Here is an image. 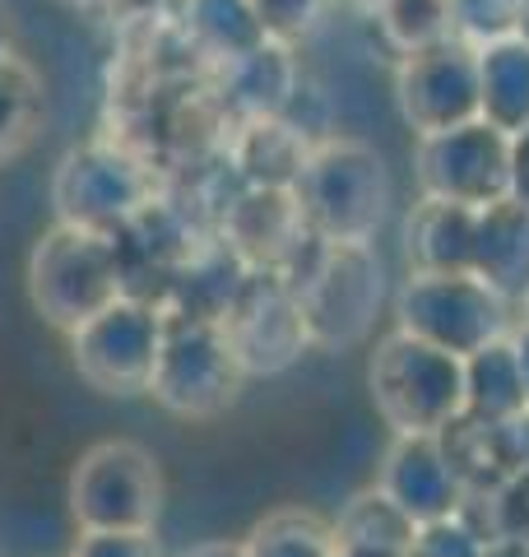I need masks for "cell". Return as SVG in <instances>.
<instances>
[{
    "label": "cell",
    "instance_id": "obj_10",
    "mask_svg": "<svg viewBox=\"0 0 529 557\" xmlns=\"http://www.w3.org/2000/svg\"><path fill=\"white\" fill-rule=\"evenodd\" d=\"M223 335L233 344L246 376H274L297 362L311 344L303 302L279 270H246L233 307L223 317Z\"/></svg>",
    "mask_w": 529,
    "mask_h": 557
},
{
    "label": "cell",
    "instance_id": "obj_14",
    "mask_svg": "<svg viewBox=\"0 0 529 557\" xmlns=\"http://www.w3.org/2000/svg\"><path fill=\"white\" fill-rule=\"evenodd\" d=\"M307 214L293 190H251L227 205L223 214V247L233 251L246 270H284L288 260L307 247Z\"/></svg>",
    "mask_w": 529,
    "mask_h": 557
},
{
    "label": "cell",
    "instance_id": "obj_37",
    "mask_svg": "<svg viewBox=\"0 0 529 557\" xmlns=\"http://www.w3.org/2000/svg\"><path fill=\"white\" fill-rule=\"evenodd\" d=\"M65 5H108V0H65Z\"/></svg>",
    "mask_w": 529,
    "mask_h": 557
},
{
    "label": "cell",
    "instance_id": "obj_26",
    "mask_svg": "<svg viewBox=\"0 0 529 557\" xmlns=\"http://www.w3.org/2000/svg\"><path fill=\"white\" fill-rule=\"evenodd\" d=\"M516 5L520 0H446V24L473 38L502 42L516 33Z\"/></svg>",
    "mask_w": 529,
    "mask_h": 557
},
{
    "label": "cell",
    "instance_id": "obj_16",
    "mask_svg": "<svg viewBox=\"0 0 529 557\" xmlns=\"http://www.w3.org/2000/svg\"><path fill=\"white\" fill-rule=\"evenodd\" d=\"M473 274L497 298H529V209L516 200H497L479 214V247Z\"/></svg>",
    "mask_w": 529,
    "mask_h": 557
},
{
    "label": "cell",
    "instance_id": "obj_6",
    "mask_svg": "<svg viewBox=\"0 0 529 557\" xmlns=\"http://www.w3.org/2000/svg\"><path fill=\"white\" fill-rule=\"evenodd\" d=\"M51 205H57V223L116 233L153 205V177L131 149L94 139L61 159L51 177Z\"/></svg>",
    "mask_w": 529,
    "mask_h": 557
},
{
    "label": "cell",
    "instance_id": "obj_1",
    "mask_svg": "<svg viewBox=\"0 0 529 557\" xmlns=\"http://www.w3.org/2000/svg\"><path fill=\"white\" fill-rule=\"evenodd\" d=\"M377 413L395 437H441L465 418V358L391 330L367 362Z\"/></svg>",
    "mask_w": 529,
    "mask_h": 557
},
{
    "label": "cell",
    "instance_id": "obj_12",
    "mask_svg": "<svg viewBox=\"0 0 529 557\" xmlns=\"http://www.w3.org/2000/svg\"><path fill=\"white\" fill-rule=\"evenodd\" d=\"M399 108L418 139L479 121V57L460 42L409 51L399 70Z\"/></svg>",
    "mask_w": 529,
    "mask_h": 557
},
{
    "label": "cell",
    "instance_id": "obj_18",
    "mask_svg": "<svg viewBox=\"0 0 529 557\" xmlns=\"http://www.w3.org/2000/svg\"><path fill=\"white\" fill-rule=\"evenodd\" d=\"M242 278H246V265L227 247L196 251L186 265H176L172 284H168V298H163V311L176 321L223 325L227 307H233L237 288H242Z\"/></svg>",
    "mask_w": 529,
    "mask_h": 557
},
{
    "label": "cell",
    "instance_id": "obj_35",
    "mask_svg": "<svg viewBox=\"0 0 529 557\" xmlns=\"http://www.w3.org/2000/svg\"><path fill=\"white\" fill-rule=\"evenodd\" d=\"M516 38L529 42V0H520V5H516Z\"/></svg>",
    "mask_w": 529,
    "mask_h": 557
},
{
    "label": "cell",
    "instance_id": "obj_13",
    "mask_svg": "<svg viewBox=\"0 0 529 557\" xmlns=\"http://www.w3.org/2000/svg\"><path fill=\"white\" fill-rule=\"evenodd\" d=\"M377 487L418 530L436 525V520H455L465 511V493H469L441 437H395Z\"/></svg>",
    "mask_w": 529,
    "mask_h": 557
},
{
    "label": "cell",
    "instance_id": "obj_15",
    "mask_svg": "<svg viewBox=\"0 0 529 557\" xmlns=\"http://www.w3.org/2000/svg\"><path fill=\"white\" fill-rule=\"evenodd\" d=\"M479 214L483 209H465L451 200H428L404 223V242H409L414 274H473V247H479Z\"/></svg>",
    "mask_w": 529,
    "mask_h": 557
},
{
    "label": "cell",
    "instance_id": "obj_30",
    "mask_svg": "<svg viewBox=\"0 0 529 557\" xmlns=\"http://www.w3.org/2000/svg\"><path fill=\"white\" fill-rule=\"evenodd\" d=\"M510 200L529 209V131L510 139Z\"/></svg>",
    "mask_w": 529,
    "mask_h": 557
},
{
    "label": "cell",
    "instance_id": "obj_27",
    "mask_svg": "<svg viewBox=\"0 0 529 557\" xmlns=\"http://www.w3.org/2000/svg\"><path fill=\"white\" fill-rule=\"evenodd\" d=\"M409 557H488V534L469 530L460 516L455 520H436V525H422Z\"/></svg>",
    "mask_w": 529,
    "mask_h": 557
},
{
    "label": "cell",
    "instance_id": "obj_34",
    "mask_svg": "<svg viewBox=\"0 0 529 557\" xmlns=\"http://www.w3.org/2000/svg\"><path fill=\"white\" fill-rule=\"evenodd\" d=\"M190 557H246V548H237V544H205V548H196Z\"/></svg>",
    "mask_w": 529,
    "mask_h": 557
},
{
    "label": "cell",
    "instance_id": "obj_11",
    "mask_svg": "<svg viewBox=\"0 0 529 557\" xmlns=\"http://www.w3.org/2000/svg\"><path fill=\"white\" fill-rule=\"evenodd\" d=\"M418 182L428 200H451L465 209H488L510 200V135L488 121L428 135L418 145Z\"/></svg>",
    "mask_w": 529,
    "mask_h": 557
},
{
    "label": "cell",
    "instance_id": "obj_4",
    "mask_svg": "<svg viewBox=\"0 0 529 557\" xmlns=\"http://www.w3.org/2000/svg\"><path fill=\"white\" fill-rule=\"evenodd\" d=\"M297 302H303V321L311 344L344 348L358 344L372 330L381 298H385V274L372 242H325L311 237L307 265L284 274Z\"/></svg>",
    "mask_w": 529,
    "mask_h": 557
},
{
    "label": "cell",
    "instance_id": "obj_33",
    "mask_svg": "<svg viewBox=\"0 0 529 557\" xmlns=\"http://www.w3.org/2000/svg\"><path fill=\"white\" fill-rule=\"evenodd\" d=\"M510 344H516V358H520V376H525V399H529V325H525V330H520V335L510 339Z\"/></svg>",
    "mask_w": 529,
    "mask_h": 557
},
{
    "label": "cell",
    "instance_id": "obj_32",
    "mask_svg": "<svg viewBox=\"0 0 529 557\" xmlns=\"http://www.w3.org/2000/svg\"><path fill=\"white\" fill-rule=\"evenodd\" d=\"M112 10H121V14H131V20H145V14H153L163 0H108Z\"/></svg>",
    "mask_w": 529,
    "mask_h": 557
},
{
    "label": "cell",
    "instance_id": "obj_8",
    "mask_svg": "<svg viewBox=\"0 0 529 557\" xmlns=\"http://www.w3.org/2000/svg\"><path fill=\"white\" fill-rule=\"evenodd\" d=\"M506 302L479 274H409L399 293V325L404 335L441 348L455 358H473L492 339H502Z\"/></svg>",
    "mask_w": 529,
    "mask_h": 557
},
{
    "label": "cell",
    "instance_id": "obj_3",
    "mask_svg": "<svg viewBox=\"0 0 529 557\" xmlns=\"http://www.w3.org/2000/svg\"><path fill=\"white\" fill-rule=\"evenodd\" d=\"M28 298L47 325L75 335L79 325L121 302L116 237L98 228L57 223L38 237L28 256Z\"/></svg>",
    "mask_w": 529,
    "mask_h": 557
},
{
    "label": "cell",
    "instance_id": "obj_31",
    "mask_svg": "<svg viewBox=\"0 0 529 557\" xmlns=\"http://www.w3.org/2000/svg\"><path fill=\"white\" fill-rule=\"evenodd\" d=\"M488 557H529V539H510V534L488 539Z\"/></svg>",
    "mask_w": 529,
    "mask_h": 557
},
{
    "label": "cell",
    "instance_id": "obj_25",
    "mask_svg": "<svg viewBox=\"0 0 529 557\" xmlns=\"http://www.w3.org/2000/svg\"><path fill=\"white\" fill-rule=\"evenodd\" d=\"M38 102H42L38 75H33L20 57L0 61V159H10V153L33 135Z\"/></svg>",
    "mask_w": 529,
    "mask_h": 557
},
{
    "label": "cell",
    "instance_id": "obj_5",
    "mask_svg": "<svg viewBox=\"0 0 529 557\" xmlns=\"http://www.w3.org/2000/svg\"><path fill=\"white\" fill-rule=\"evenodd\" d=\"M70 511L84 534H149L163 511L158 460L135 442H102L84 450L70 479Z\"/></svg>",
    "mask_w": 529,
    "mask_h": 557
},
{
    "label": "cell",
    "instance_id": "obj_17",
    "mask_svg": "<svg viewBox=\"0 0 529 557\" xmlns=\"http://www.w3.org/2000/svg\"><path fill=\"white\" fill-rule=\"evenodd\" d=\"M297 89H303V75H297L293 51L274 38L251 57L223 65V94L246 121H279Z\"/></svg>",
    "mask_w": 529,
    "mask_h": 557
},
{
    "label": "cell",
    "instance_id": "obj_29",
    "mask_svg": "<svg viewBox=\"0 0 529 557\" xmlns=\"http://www.w3.org/2000/svg\"><path fill=\"white\" fill-rule=\"evenodd\" d=\"M75 557H163L153 534H84Z\"/></svg>",
    "mask_w": 529,
    "mask_h": 557
},
{
    "label": "cell",
    "instance_id": "obj_28",
    "mask_svg": "<svg viewBox=\"0 0 529 557\" xmlns=\"http://www.w3.org/2000/svg\"><path fill=\"white\" fill-rule=\"evenodd\" d=\"M251 5H256V14H260L264 33H270L274 42H284V38L303 33V28L316 20L321 0H251Z\"/></svg>",
    "mask_w": 529,
    "mask_h": 557
},
{
    "label": "cell",
    "instance_id": "obj_23",
    "mask_svg": "<svg viewBox=\"0 0 529 557\" xmlns=\"http://www.w3.org/2000/svg\"><path fill=\"white\" fill-rule=\"evenodd\" d=\"M186 33L200 51L219 57L223 65L251 57L256 47L270 42L251 0H186Z\"/></svg>",
    "mask_w": 529,
    "mask_h": 557
},
{
    "label": "cell",
    "instance_id": "obj_22",
    "mask_svg": "<svg viewBox=\"0 0 529 557\" xmlns=\"http://www.w3.org/2000/svg\"><path fill=\"white\" fill-rule=\"evenodd\" d=\"M307 159H311L307 139L293 126H284V121H246L233 168L242 186H251V190H293Z\"/></svg>",
    "mask_w": 529,
    "mask_h": 557
},
{
    "label": "cell",
    "instance_id": "obj_21",
    "mask_svg": "<svg viewBox=\"0 0 529 557\" xmlns=\"http://www.w3.org/2000/svg\"><path fill=\"white\" fill-rule=\"evenodd\" d=\"M330 530H334L340 557H409L414 539H418V525L381 487L353 497Z\"/></svg>",
    "mask_w": 529,
    "mask_h": 557
},
{
    "label": "cell",
    "instance_id": "obj_9",
    "mask_svg": "<svg viewBox=\"0 0 529 557\" xmlns=\"http://www.w3.org/2000/svg\"><path fill=\"white\" fill-rule=\"evenodd\" d=\"M242 381L246 372L223 335V325L168 317L163 358H158V372L149 386L158 405L182 418H214L237 399Z\"/></svg>",
    "mask_w": 529,
    "mask_h": 557
},
{
    "label": "cell",
    "instance_id": "obj_7",
    "mask_svg": "<svg viewBox=\"0 0 529 557\" xmlns=\"http://www.w3.org/2000/svg\"><path fill=\"white\" fill-rule=\"evenodd\" d=\"M163 339H168L163 307L121 298L70 335L75 372L102 395H145L153 386L158 358H163Z\"/></svg>",
    "mask_w": 529,
    "mask_h": 557
},
{
    "label": "cell",
    "instance_id": "obj_20",
    "mask_svg": "<svg viewBox=\"0 0 529 557\" xmlns=\"http://www.w3.org/2000/svg\"><path fill=\"white\" fill-rule=\"evenodd\" d=\"M465 413L479 418V423H497V428L529 413L520 358L510 339H492L473 358H465Z\"/></svg>",
    "mask_w": 529,
    "mask_h": 557
},
{
    "label": "cell",
    "instance_id": "obj_19",
    "mask_svg": "<svg viewBox=\"0 0 529 557\" xmlns=\"http://www.w3.org/2000/svg\"><path fill=\"white\" fill-rule=\"evenodd\" d=\"M479 121L510 139L529 131V42L516 33L479 51Z\"/></svg>",
    "mask_w": 529,
    "mask_h": 557
},
{
    "label": "cell",
    "instance_id": "obj_2",
    "mask_svg": "<svg viewBox=\"0 0 529 557\" xmlns=\"http://www.w3.org/2000/svg\"><path fill=\"white\" fill-rule=\"evenodd\" d=\"M307 214V228L325 242H372L391 214L395 182L391 168L372 145L358 139H330L311 149L303 177L293 186Z\"/></svg>",
    "mask_w": 529,
    "mask_h": 557
},
{
    "label": "cell",
    "instance_id": "obj_24",
    "mask_svg": "<svg viewBox=\"0 0 529 557\" xmlns=\"http://www.w3.org/2000/svg\"><path fill=\"white\" fill-rule=\"evenodd\" d=\"M246 557H340L334 530L307 511H274L246 539Z\"/></svg>",
    "mask_w": 529,
    "mask_h": 557
},
{
    "label": "cell",
    "instance_id": "obj_36",
    "mask_svg": "<svg viewBox=\"0 0 529 557\" xmlns=\"http://www.w3.org/2000/svg\"><path fill=\"white\" fill-rule=\"evenodd\" d=\"M5 57H10V24L0 20V61H5Z\"/></svg>",
    "mask_w": 529,
    "mask_h": 557
}]
</instances>
